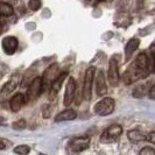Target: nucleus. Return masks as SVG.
Here are the masks:
<instances>
[{"label":"nucleus","instance_id":"18","mask_svg":"<svg viewBox=\"0 0 155 155\" xmlns=\"http://www.w3.org/2000/svg\"><path fill=\"white\" fill-rule=\"evenodd\" d=\"M31 152V148L27 145H19L14 148V153L18 155H28Z\"/></svg>","mask_w":155,"mask_h":155},{"label":"nucleus","instance_id":"15","mask_svg":"<svg viewBox=\"0 0 155 155\" xmlns=\"http://www.w3.org/2000/svg\"><path fill=\"white\" fill-rule=\"evenodd\" d=\"M146 135L143 132H141L140 130H131L127 132V137H128V140L132 142V143H138L140 141H143L146 140Z\"/></svg>","mask_w":155,"mask_h":155},{"label":"nucleus","instance_id":"29","mask_svg":"<svg viewBox=\"0 0 155 155\" xmlns=\"http://www.w3.org/2000/svg\"><path fill=\"white\" fill-rule=\"evenodd\" d=\"M40 155H43V154H40Z\"/></svg>","mask_w":155,"mask_h":155},{"label":"nucleus","instance_id":"24","mask_svg":"<svg viewBox=\"0 0 155 155\" xmlns=\"http://www.w3.org/2000/svg\"><path fill=\"white\" fill-rule=\"evenodd\" d=\"M146 140L149 141L150 143H154L155 145V132H149L146 135Z\"/></svg>","mask_w":155,"mask_h":155},{"label":"nucleus","instance_id":"16","mask_svg":"<svg viewBox=\"0 0 155 155\" xmlns=\"http://www.w3.org/2000/svg\"><path fill=\"white\" fill-rule=\"evenodd\" d=\"M16 86H18V78L12 77L9 81H7V82L4 84L2 89H1V92L5 93V94H8V93L13 92L16 89Z\"/></svg>","mask_w":155,"mask_h":155},{"label":"nucleus","instance_id":"12","mask_svg":"<svg viewBox=\"0 0 155 155\" xmlns=\"http://www.w3.org/2000/svg\"><path fill=\"white\" fill-rule=\"evenodd\" d=\"M25 103H26V97L22 93H15L9 101V107L13 112H18L21 110V107L25 105Z\"/></svg>","mask_w":155,"mask_h":155},{"label":"nucleus","instance_id":"19","mask_svg":"<svg viewBox=\"0 0 155 155\" xmlns=\"http://www.w3.org/2000/svg\"><path fill=\"white\" fill-rule=\"evenodd\" d=\"M146 91H147V87L145 85H138L133 90V96L137 98H141L146 94Z\"/></svg>","mask_w":155,"mask_h":155},{"label":"nucleus","instance_id":"13","mask_svg":"<svg viewBox=\"0 0 155 155\" xmlns=\"http://www.w3.org/2000/svg\"><path fill=\"white\" fill-rule=\"evenodd\" d=\"M140 46V40L137 39V38H132L131 40H128V42L126 43L125 46V58L126 61H128L132 55L134 54V51L139 48Z\"/></svg>","mask_w":155,"mask_h":155},{"label":"nucleus","instance_id":"2","mask_svg":"<svg viewBox=\"0 0 155 155\" xmlns=\"http://www.w3.org/2000/svg\"><path fill=\"white\" fill-rule=\"evenodd\" d=\"M94 74H96V68L91 67V68H89V69L86 70L85 76H84L82 97L86 101L91 99V92H92V84H93V81H94Z\"/></svg>","mask_w":155,"mask_h":155},{"label":"nucleus","instance_id":"23","mask_svg":"<svg viewBox=\"0 0 155 155\" xmlns=\"http://www.w3.org/2000/svg\"><path fill=\"white\" fill-rule=\"evenodd\" d=\"M139 155H155V149L152 147H143L140 150Z\"/></svg>","mask_w":155,"mask_h":155},{"label":"nucleus","instance_id":"3","mask_svg":"<svg viewBox=\"0 0 155 155\" xmlns=\"http://www.w3.org/2000/svg\"><path fill=\"white\" fill-rule=\"evenodd\" d=\"M42 92H43L42 78L38 76L28 84V89H27V93H26V101H35L41 96Z\"/></svg>","mask_w":155,"mask_h":155},{"label":"nucleus","instance_id":"6","mask_svg":"<svg viewBox=\"0 0 155 155\" xmlns=\"http://www.w3.org/2000/svg\"><path fill=\"white\" fill-rule=\"evenodd\" d=\"M107 78L111 86L117 87L119 85L120 75H119V67H118V60L117 56H112L109 62V70H107Z\"/></svg>","mask_w":155,"mask_h":155},{"label":"nucleus","instance_id":"7","mask_svg":"<svg viewBox=\"0 0 155 155\" xmlns=\"http://www.w3.org/2000/svg\"><path fill=\"white\" fill-rule=\"evenodd\" d=\"M75 93H76V82L72 77H69L65 84V92H64V98H63L64 106L71 105V103L75 99Z\"/></svg>","mask_w":155,"mask_h":155},{"label":"nucleus","instance_id":"14","mask_svg":"<svg viewBox=\"0 0 155 155\" xmlns=\"http://www.w3.org/2000/svg\"><path fill=\"white\" fill-rule=\"evenodd\" d=\"M77 117V112L72 109H67L60 112L57 116L55 117V121L56 123H62V121H70V120H74L76 119Z\"/></svg>","mask_w":155,"mask_h":155},{"label":"nucleus","instance_id":"20","mask_svg":"<svg viewBox=\"0 0 155 155\" xmlns=\"http://www.w3.org/2000/svg\"><path fill=\"white\" fill-rule=\"evenodd\" d=\"M41 6H42L41 0H29V2H28V7L31 8V11H34V12L39 11Z\"/></svg>","mask_w":155,"mask_h":155},{"label":"nucleus","instance_id":"22","mask_svg":"<svg viewBox=\"0 0 155 155\" xmlns=\"http://www.w3.org/2000/svg\"><path fill=\"white\" fill-rule=\"evenodd\" d=\"M149 60L152 63V69L155 70V43L149 48Z\"/></svg>","mask_w":155,"mask_h":155},{"label":"nucleus","instance_id":"9","mask_svg":"<svg viewBox=\"0 0 155 155\" xmlns=\"http://www.w3.org/2000/svg\"><path fill=\"white\" fill-rule=\"evenodd\" d=\"M67 77H68V72L64 71V72H61L60 76L53 82V84L50 85V90H49V99L50 101L54 99L55 97L57 96V93L60 92V90L62 87V84L64 83V81H65Z\"/></svg>","mask_w":155,"mask_h":155},{"label":"nucleus","instance_id":"1","mask_svg":"<svg viewBox=\"0 0 155 155\" xmlns=\"http://www.w3.org/2000/svg\"><path fill=\"white\" fill-rule=\"evenodd\" d=\"M114 107H116V101H114V99L111 98V97H105L101 101H99L98 103L94 104L93 111L98 116L105 117L111 114L114 111Z\"/></svg>","mask_w":155,"mask_h":155},{"label":"nucleus","instance_id":"5","mask_svg":"<svg viewBox=\"0 0 155 155\" xmlns=\"http://www.w3.org/2000/svg\"><path fill=\"white\" fill-rule=\"evenodd\" d=\"M123 134V127L118 124H113L109 126L101 134V142L110 143V142H116L118 138Z\"/></svg>","mask_w":155,"mask_h":155},{"label":"nucleus","instance_id":"8","mask_svg":"<svg viewBox=\"0 0 155 155\" xmlns=\"http://www.w3.org/2000/svg\"><path fill=\"white\" fill-rule=\"evenodd\" d=\"M2 46V50L6 55H13L18 50V46H19V41L15 36H6L2 39L1 42Z\"/></svg>","mask_w":155,"mask_h":155},{"label":"nucleus","instance_id":"4","mask_svg":"<svg viewBox=\"0 0 155 155\" xmlns=\"http://www.w3.org/2000/svg\"><path fill=\"white\" fill-rule=\"evenodd\" d=\"M60 67H58V64H50L46 70H45V72H43V76H42V86H43V91L46 90L48 86H50L53 84V82H54L56 78L60 76Z\"/></svg>","mask_w":155,"mask_h":155},{"label":"nucleus","instance_id":"21","mask_svg":"<svg viewBox=\"0 0 155 155\" xmlns=\"http://www.w3.org/2000/svg\"><path fill=\"white\" fill-rule=\"evenodd\" d=\"M12 127L16 130V131H21L23 130L25 127H26V120H23V119H19V120H16L14 121L13 124H12Z\"/></svg>","mask_w":155,"mask_h":155},{"label":"nucleus","instance_id":"10","mask_svg":"<svg viewBox=\"0 0 155 155\" xmlns=\"http://www.w3.org/2000/svg\"><path fill=\"white\" fill-rule=\"evenodd\" d=\"M90 146V139L89 138H75L70 141L69 147L72 152H83Z\"/></svg>","mask_w":155,"mask_h":155},{"label":"nucleus","instance_id":"17","mask_svg":"<svg viewBox=\"0 0 155 155\" xmlns=\"http://www.w3.org/2000/svg\"><path fill=\"white\" fill-rule=\"evenodd\" d=\"M13 13H14V9H13V7H12L11 5L0 1V15L11 16V15H13Z\"/></svg>","mask_w":155,"mask_h":155},{"label":"nucleus","instance_id":"27","mask_svg":"<svg viewBox=\"0 0 155 155\" xmlns=\"http://www.w3.org/2000/svg\"><path fill=\"white\" fill-rule=\"evenodd\" d=\"M1 33H2V26L0 25V34H1Z\"/></svg>","mask_w":155,"mask_h":155},{"label":"nucleus","instance_id":"28","mask_svg":"<svg viewBox=\"0 0 155 155\" xmlns=\"http://www.w3.org/2000/svg\"><path fill=\"white\" fill-rule=\"evenodd\" d=\"M101 1H104V0H101Z\"/></svg>","mask_w":155,"mask_h":155},{"label":"nucleus","instance_id":"26","mask_svg":"<svg viewBox=\"0 0 155 155\" xmlns=\"http://www.w3.org/2000/svg\"><path fill=\"white\" fill-rule=\"evenodd\" d=\"M5 147H6V146H5V143H4L2 141H0V150H2V149H5Z\"/></svg>","mask_w":155,"mask_h":155},{"label":"nucleus","instance_id":"11","mask_svg":"<svg viewBox=\"0 0 155 155\" xmlns=\"http://www.w3.org/2000/svg\"><path fill=\"white\" fill-rule=\"evenodd\" d=\"M94 83H96V91H97V94L101 96V97L105 96L106 92H107V85H106V81H105V75H104V72H103L101 70H99V71L97 72Z\"/></svg>","mask_w":155,"mask_h":155},{"label":"nucleus","instance_id":"25","mask_svg":"<svg viewBox=\"0 0 155 155\" xmlns=\"http://www.w3.org/2000/svg\"><path fill=\"white\" fill-rule=\"evenodd\" d=\"M148 96L150 99H155V84L152 85V87L148 90Z\"/></svg>","mask_w":155,"mask_h":155}]
</instances>
